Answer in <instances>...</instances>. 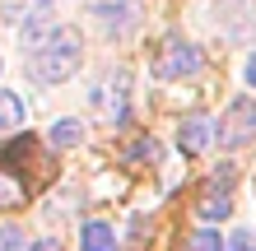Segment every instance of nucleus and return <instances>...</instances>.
Here are the masks:
<instances>
[{"mask_svg": "<svg viewBox=\"0 0 256 251\" xmlns=\"http://www.w3.org/2000/svg\"><path fill=\"white\" fill-rule=\"evenodd\" d=\"M52 28H56V9L42 0V5L28 9V19H24V28H19V37H24V42H38L42 33H52Z\"/></svg>", "mask_w": 256, "mask_h": 251, "instance_id": "nucleus-9", "label": "nucleus"}, {"mask_svg": "<svg viewBox=\"0 0 256 251\" xmlns=\"http://www.w3.org/2000/svg\"><path fill=\"white\" fill-rule=\"evenodd\" d=\"M186 251H224V238L214 228H196L191 238H186Z\"/></svg>", "mask_w": 256, "mask_h": 251, "instance_id": "nucleus-12", "label": "nucleus"}, {"mask_svg": "<svg viewBox=\"0 0 256 251\" xmlns=\"http://www.w3.org/2000/svg\"><path fill=\"white\" fill-rule=\"evenodd\" d=\"M224 251H256V233H247V228H238L228 242H224Z\"/></svg>", "mask_w": 256, "mask_h": 251, "instance_id": "nucleus-14", "label": "nucleus"}, {"mask_svg": "<svg viewBox=\"0 0 256 251\" xmlns=\"http://www.w3.org/2000/svg\"><path fill=\"white\" fill-rule=\"evenodd\" d=\"M33 251H61V247H56V238H42V242H33Z\"/></svg>", "mask_w": 256, "mask_h": 251, "instance_id": "nucleus-15", "label": "nucleus"}, {"mask_svg": "<svg viewBox=\"0 0 256 251\" xmlns=\"http://www.w3.org/2000/svg\"><path fill=\"white\" fill-rule=\"evenodd\" d=\"M80 251H116V228L112 224H84L80 228Z\"/></svg>", "mask_w": 256, "mask_h": 251, "instance_id": "nucleus-8", "label": "nucleus"}, {"mask_svg": "<svg viewBox=\"0 0 256 251\" xmlns=\"http://www.w3.org/2000/svg\"><path fill=\"white\" fill-rule=\"evenodd\" d=\"M94 14H98L102 33H130L135 19H140V5H135V0H98Z\"/></svg>", "mask_w": 256, "mask_h": 251, "instance_id": "nucleus-6", "label": "nucleus"}, {"mask_svg": "<svg viewBox=\"0 0 256 251\" xmlns=\"http://www.w3.org/2000/svg\"><path fill=\"white\" fill-rule=\"evenodd\" d=\"M80 140H84V126L74 121V116H61V121L52 126V144H56V149H74Z\"/></svg>", "mask_w": 256, "mask_h": 251, "instance_id": "nucleus-11", "label": "nucleus"}, {"mask_svg": "<svg viewBox=\"0 0 256 251\" xmlns=\"http://www.w3.org/2000/svg\"><path fill=\"white\" fill-rule=\"evenodd\" d=\"M80 56H84L80 28H52L42 37V47L33 51V61H28V75L38 84H66L80 70Z\"/></svg>", "mask_w": 256, "mask_h": 251, "instance_id": "nucleus-1", "label": "nucleus"}, {"mask_svg": "<svg viewBox=\"0 0 256 251\" xmlns=\"http://www.w3.org/2000/svg\"><path fill=\"white\" fill-rule=\"evenodd\" d=\"M210 140H214V121H210V116H200V112L186 116V121L177 126V144H182L186 154H200Z\"/></svg>", "mask_w": 256, "mask_h": 251, "instance_id": "nucleus-7", "label": "nucleus"}, {"mask_svg": "<svg viewBox=\"0 0 256 251\" xmlns=\"http://www.w3.org/2000/svg\"><path fill=\"white\" fill-rule=\"evenodd\" d=\"M126 88H130V79L116 70V75H108L98 88H94V107L108 116V121H122L126 116Z\"/></svg>", "mask_w": 256, "mask_h": 251, "instance_id": "nucleus-5", "label": "nucleus"}, {"mask_svg": "<svg viewBox=\"0 0 256 251\" xmlns=\"http://www.w3.org/2000/svg\"><path fill=\"white\" fill-rule=\"evenodd\" d=\"M247 84L256 88V51H252V61H247Z\"/></svg>", "mask_w": 256, "mask_h": 251, "instance_id": "nucleus-16", "label": "nucleus"}, {"mask_svg": "<svg viewBox=\"0 0 256 251\" xmlns=\"http://www.w3.org/2000/svg\"><path fill=\"white\" fill-rule=\"evenodd\" d=\"M0 251H24V228L19 224H0Z\"/></svg>", "mask_w": 256, "mask_h": 251, "instance_id": "nucleus-13", "label": "nucleus"}, {"mask_svg": "<svg viewBox=\"0 0 256 251\" xmlns=\"http://www.w3.org/2000/svg\"><path fill=\"white\" fill-rule=\"evenodd\" d=\"M200 70V47L186 37H168L163 42V51H154V61H149V75L163 79V84H172V79H186Z\"/></svg>", "mask_w": 256, "mask_h": 251, "instance_id": "nucleus-2", "label": "nucleus"}, {"mask_svg": "<svg viewBox=\"0 0 256 251\" xmlns=\"http://www.w3.org/2000/svg\"><path fill=\"white\" fill-rule=\"evenodd\" d=\"M19 126H24V102H19V93L0 88V135H5V130H19Z\"/></svg>", "mask_w": 256, "mask_h": 251, "instance_id": "nucleus-10", "label": "nucleus"}, {"mask_svg": "<svg viewBox=\"0 0 256 251\" xmlns=\"http://www.w3.org/2000/svg\"><path fill=\"white\" fill-rule=\"evenodd\" d=\"M233 182H238V168L233 163H224L214 177H210V186H205V196H200V219H228V210H233Z\"/></svg>", "mask_w": 256, "mask_h": 251, "instance_id": "nucleus-4", "label": "nucleus"}, {"mask_svg": "<svg viewBox=\"0 0 256 251\" xmlns=\"http://www.w3.org/2000/svg\"><path fill=\"white\" fill-rule=\"evenodd\" d=\"M214 140L224 149H242V144L256 140V98H233L228 102V112L214 126Z\"/></svg>", "mask_w": 256, "mask_h": 251, "instance_id": "nucleus-3", "label": "nucleus"}]
</instances>
